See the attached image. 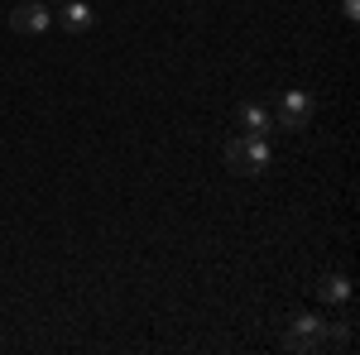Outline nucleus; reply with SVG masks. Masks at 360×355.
<instances>
[{"mask_svg":"<svg viewBox=\"0 0 360 355\" xmlns=\"http://www.w3.org/2000/svg\"><path fill=\"white\" fill-rule=\"evenodd\" d=\"M269 164H274L269 139H259V135H236L231 144H226V168H231L236 178H259Z\"/></svg>","mask_w":360,"mask_h":355,"instance_id":"obj_1","label":"nucleus"},{"mask_svg":"<svg viewBox=\"0 0 360 355\" xmlns=\"http://www.w3.org/2000/svg\"><path fill=\"white\" fill-rule=\"evenodd\" d=\"M327 327H332V322H322L317 312H298V317L288 322V331H283V346H288L293 355L327 351Z\"/></svg>","mask_w":360,"mask_h":355,"instance_id":"obj_2","label":"nucleus"},{"mask_svg":"<svg viewBox=\"0 0 360 355\" xmlns=\"http://www.w3.org/2000/svg\"><path fill=\"white\" fill-rule=\"evenodd\" d=\"M312 96L307 91H283L278 96V110H274V130H288V135H298V130H307V120H312Z\"/></svg>","mask_w":360,"mask_h":355,"instance_id":"obj_3","label":"nucleus"},{"mask_svg":"<svg viewBox=\"0 0 360 355\" xmlns=\"http://www.w3.org/2000/svg\"><path fill=\"white\" fill-rule=\"evenodd\" d=\"M49 25H53V15H49V5H39V0H25V5L10 10V29H15V34H44Z\"/></svg>","mask_w":360,"mask_h":355,"instance_id":"obj_4","label":"nucleus"},{"mask_svg":"<svg viewBox=\"0 0 360 355\" xmlns=\"http://www.w3.org/2000/svg\"><path fill=\"white\" fill-rule=\"evenodd\" d=\"M236 120H240V130H245V135H259V139L274 135V115L259 106V101H245V106L236 110Z\"/></svg>","mask_w":360,"mask_h":355,"instance_id":"obj_5","label":"nucleus"},{"mask_svg":"<svg viewBox=\"0 0 360 355\" xmlns=\"http://www.w3.org/2000/svg\"><path fill=\"white\" fill-rule=\"evenodd\" d=\"M317 302H327V307H341V302H351V273H322V283H317Z\"/></svg>","mask_w":360,"mask_h":355,"instance_id":"obj_6","label":"nucleus"},{"mask_svg":"<svg viewBox=\"0 0 360 355\" xmlns=\"http://www.w3.org/2000/svg\"><path fill=\"white\" fill-rule=\"evenodd\" d=\"M58 20H63L68 34H86V29L96 25V15H91V5H86V0H63V15H58Z\"/></svg>","mask_w":360,"mask_h":355,"instance_id":"obj_7","label":"nucleus"},{"mask_svg":"<svg viewBox=\"0 0 360 355\" xmlns=\"http://www.w3.org/2000/svg\"><path fill=\"white\" fill-rule=\"evenodd\" d=\"M341 15L346 20H360V0H341Z\"/></svg>","mask_w":360,"mask_h":355,"instance_id":"obj_8","label":"nucleus"},{"mask_svg":"<svg viewBox=\"0 0 360 355\" xmlns=\"http://www.w3.org/2000/svg\"><path fill=\"white\" fill-rule=\"evenodd\" d=\"M58 5H63V0H58Z\"/></svg>","mask_w":360,"mask_h":355,"instance_id":"obj_9","label":"nucleus"}]
</instances>
